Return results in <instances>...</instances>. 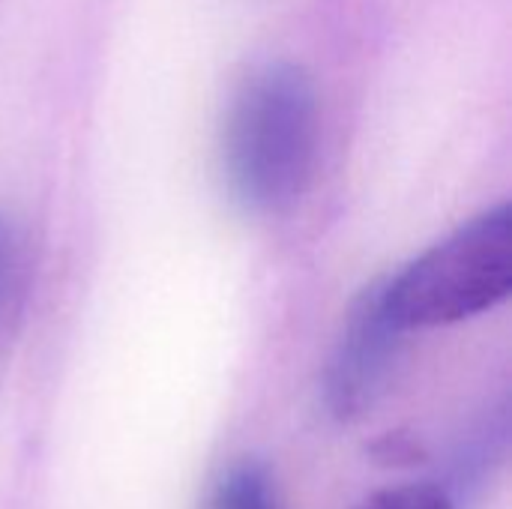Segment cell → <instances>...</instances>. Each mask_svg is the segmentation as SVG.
<instances>
[{
  "instance_id": "obj_5",
  "label": "cell",
  "mask_w": 512,
  "mask_h": 509,
  "mask_svg": "<svg viewBox=\"0 0 512 509\" xmlns=\"http://www.w3.org/2000/svg\"><path fill=\"white\" fill-rule=\"evenodd\" d=\"M357 509H453L450 495L432 483H408L366 498Z\"/></svg>"
},
{
  "instance_id": "obj_2",
  "label": "cell",
  "mask_w": 512,
  "mask_h": 509,
  "mask_svg": "<svg viewBox=\"0 0 512 509\" xmlns=\"http://www.w3.org/2000/svg\"><path fill=\"white\" fill-rule=\"evenodd\" d=\"M512 291V210L501 204L420 255L384 285L396 327L426 330L483 315Z\"/></svg>"
},
{
  "instance_id": "obj_6",
  "label": "cell",
  "mask_w": 512,
  "mask_h": 509,
  "mask_svg": "<svg viewBox=\"0 0 512 509\" xmlns=\"http://www.w3.org/2000/svg\"><path fill=\"white\" fill-rule=\"evenodd\" d=\"M15 267H18V240H15L12 225L0 216V312L9 300Z\"/></svg>"
},
{
  "instance_id": "obj_4",
  "label": "cell",
  "mask_w": 512,
  "mask_h": 509,
  "mask_svg": "<svg viewBox=\"0 0 512 509\" xmlns=\"http://www.w3.org/2000/svg\"><path fill=\"white\" fill-rule=\"evenodd\" d=\"M207 509H282L267 471L255 462H240L222 474Z\"/></svg>"
},
{
  "instance_id": "obj_3",
  "label": "cell",
  "mask_w": 512,
  "mask_h": 509,
  "mask_svg": "<svg viewBox=\"0 0 512 509\" xmlns=\"http://www.w3.org/2000/svg\"><path fill=\"white\" fill-rule=\"evenodd\" d=\"M402 330L384 306V285H372L348 315L339 348L327 372V402L336 417L354 420L366 414L384 393Z\"/></svg>"
},
{
  "instance_id": "obj_1",
  "label": "cell",
  "mask_w": 512,
  "mask_h": 509,
  "mask_svg": "<svg viewBox=\"0 0 512 509\" xmlns=\"http://www.w3.org/2000/svg\"><path fill=\"white\" fill-rule=\"evenodd\" d=\"M321 141L312 75L291 60H267L243 75L222 120V174L249 213L288 210L309 186Z\"/></svg>"
}]
</instances>
